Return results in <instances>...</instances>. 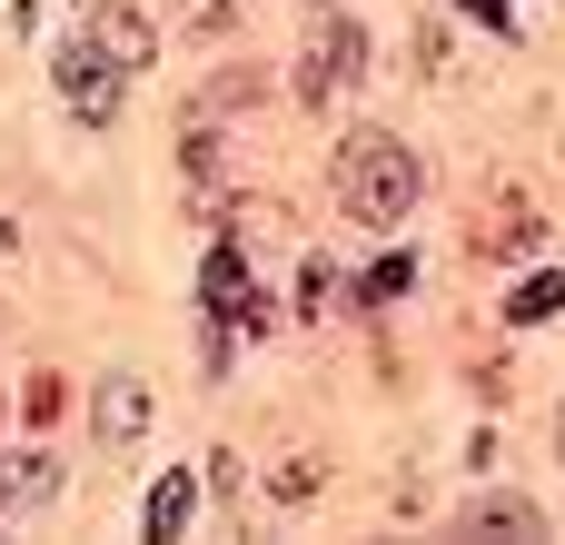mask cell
I'll return each mask as SVG.
<instances>
[{
	"label": "cell",
	"mask_w": 565,
	"mask_h": 545,
	"mask_svg": "<svg viewBox=\"0 0 565 545\" xmlns=\"http://www.w3.org/2000/svg\"><path fill=\"white\" fill-rule=\"evenodd\" d=\"M407 278H417V258H377V268L358 278V298H367V308H387V298H407Z\"/></svg>",
	"instance_id": "cell-11"
},
{
	"label": "cell",
	"mask_w": 565,
	"mask_h": 545,
	"mask_svg": "<svg viewBox=\"0 0 565 545\" xmlns=\"http://www.w3.org/2000/svg\"><path fill=\"white\" fill-rule=\"evenodd\" d=\"M89 437H99V447H139V437H149V387H139V377H99Z\"/></svg>",
	"instance_id": "cell-4"
},
{
	"label": "cell",
	"mask_w": 565,
	"mask_h": 545,
	"mask_svg": "<svg viewBox=\"0 0 565 545\" xmlns=\"http://www.w3.org/2000/svg\"><path fill=\"white\" fill-rule=\"evenodd\" d=\"M60 477H70V457H50V447H20V457H0V516H20V506H50V496H60Z\"/></svg>",
	"instance_id": "cell-5"
},
{
	"label": "cell",
	"mask_w": 565,
	"mask_h": 545,
	"mask_svg": "<svg viewBox=\"0 0 565 545\" xmlns=\"http://www.w3.org/2000/svg\"><path fill=\"white\" fill-rule=\"evenodd\" d=\"M89 40L119 60V70H139L149 60V10H129V0H109V10H89Z\"/></svg>",
	"instance_id": "cell-7"
},
{
	"label": "cell",
	"mask_w": 565,
	"mask_h": 545,
	"mask_svg": "<svg viewBox=\"0 0 565 545\" xmlns=\"http://www.w3.org/2000/svg\"><path fill=\"white\" fill-rule=\"evenodd\" d=\"M417 199H427V169H417L407 139L358 129V139L338 149V209H348L358 228H397V218H417Z\"/></svg>",
	"instance_id": "cell-1"
},
{
	"label": "cell",
	"mask_w": 565,
	"mask_h": 545,
	"mask_svg": "<svg viewBox=\"0 0 565 545\" xmlns=\"http://www.w3.org/2000/svg\"><path fill=\"white\" fill-rule=\"evenodd\" d=\"M457 10H467L477 30H497V40H516V20H507V0H457Z\"/></svg>",
	"instance_id": "cell-13"
},
{
	"label": "cell",
	"mask_w": 565,
	"mask_h": 545,
	"mask_svg": "<svg viewBox=\"0 0 565 545\" xmlns=\"http://www.w3.org/2000/svg\"><path fill=\"white\" fill-rule=\"evenodd\" d=\"M189 516H199V477H189V467H169V477L149 487L139 526H149V536H189Z\"/></svg>",
	"instance_id": "cell-8"
},
{
	"label": "cell",
	"mask_w": 565,
	"mask_h": 545,
	"mask_svg": "<svg viewBox=\"0 0 565 545\" xmlns=\"http://www.w3.org/2000/svg\"><path fill=\"white\" fill-rule=\"evenodd\" d=\"M367 79V30L338 10V0H308V40H298V99L318 109V99H338V89H358Z\"/></svg>",
	"instance_id": "cell-2"
},
{
	"label": "cell",
	"mask_w": 565,
	"mask_h": 545,
	"mask_svg": "<svg viewBox=\"0 0 565 545\" xmlns=\"http://www.w3.org/2000/svg\"><path fill=\"white\" fill-rule=\"evenodd\" d=\"M457 526H467V536H546V516H536L526 496H467Z\"/></svg>",
	"instance_id": "cell-9"
},
{
	"label": "cell",
	"mask_w": 565,
	"mask_h": 545,
	"mask_svg": "<svg viewBox=\"0 0 565 545\" xmlns=\"http://www.w3.org/2000/svg\"><path fill=\"white\" fill-rule=\"evenodd\" d=\"M199 308L228 328V318H258V298H248V258L238 248H209V278H199Z\"/></svg>",
	"instance_id": "cell-6"
},
{
	"label": "cell",
	"mask_w": 565,
	"mask_h": 545,
	"mask_svg": "<svg viewBox=\"0 0 565 545\" xmlns=\"http://www.w3.org/2000/svg\"><path fill=\"white\" fill-rule=\"evenodd\" d=\"M507 318H516V328H546V318H565V268L516 278V288H507Z\"/></svg>",
	"instance_id": "cell-10"
},
{
	"label": "cell",
	"mask_w": 565,
	"mask_h": 545,
	"mask_svg": "<svg viewBox=\"0 0 565 545\" xmlns=\"http://www.w3.org/2000/svg\"><path fill=\"white\" fill-rule=\"evenodd\" d=\"M119 89H129V70L79 30V40H60V99H70V119L79 129H109L119 119Z\"/></svg>",
	"instance_id": "cell-3"
},
{
	"label": "cell",
	"mask_w": 565,
	"mask_h": 545,
	"mask_svg": "<svg viewBox=\"0 0 565 545\" xmlns=\"http://www.w3.org/2000/svg\"><path fill=\"white\" fill-rule=\"evenodd\" d=\"M199 496H238V457H209L199 467Z\"/></svg>",
	"instance_id": "cell-12"
}]
</instances>
